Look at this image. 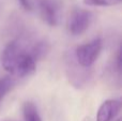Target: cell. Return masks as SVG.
<instances>
[{
  "label": "cell",
  "mask_w": 122,
  "mask_h": 121,
  "mask_svg": "<svg viewBox=\"0 0 122 121\" xmlns=\"http://www.w3.org/2000/svg\"><path fill=\"white\" fill-rule=\"evenodd\" d=\"M40 10L45 23L49 26L57 25L59 20V8L53 0H41Z\"/></svg>",
  "instance_id": "5b68a950"
},
{
  "label": "cell",
  "mask_w": 122,
  "mask_h": 121,
  "mask_svg": "<svg viewBox=\"0 0 122 121\" xmlns=\"http://www.w3.org/2000/svg\"><path fill=\"white\" fill-rule=\"evenodd\" d=\"M1 63L8 73L15 77H26L36 71V59L21 47L18 41L10 42L1 54Z\"/></svg>",
  "instance_id": "6da1fadb"
},
{
  "label": "cell",
  "mask_w": 122,
  "mask_h": 121,
  "mask_svg": "<svg viewBox=\"0 0 122 121\" xmlns=\"http://www.w3.org/2000/svg\"><path fill=\"white\" fill-rule=\"evenodd\" d=\"M102 47H103V42L100 38L94 39L86 44L79 45L75 51L78 63L84 68L91 66L99 58L102 51Z\"/></svg>",
  "instance_id": "7a4b0ae2"
},
{
  "label": "cell",
  "mask_w": 122,
  "mask_h": 121,
  "mask_svg": "<svg viewBox=\"0 0 122 121\" xmlns=\"http://www.w3.org/2000/svg\"><path fill=\"white\" fill-rule=\"evenodd\" d=\"M85 121H90V119H89V118H86V119H85Z\"/></svg>",
  "instance_id": "30bf717a"
},
{
  "label": "cell",
  "mask_w": 122,
  "mask_h": 121,
  "mask_svg": "<svg viewBox=\"0 0 122 121\" xmlns=\"http://www.w3.org/2000/svg\"><path fill=\"white\" fill-rule=\"evenodd\" d=\"M14 81L12 77H3L0 79V102L5 96V94L12 89Z\"/></svg>",
  "instance_id": "ba28073f"
},
{
  "label": "cell",
  "mask_w": 122,
  "mask_h": 121,
  "mask_svg": "<svg viewBox=\"0 0 122 121\" xmlns=\"http://www.w3.org/2000/svg\"><path fill=\"white\" fill-rule=\"evenodd\" d=\"M121 109V102L119 100H106L99 107L97 114V121H112Z\"/></svg>",
  "instance_id": "277c9868"
},
{
  "label": "cell",
  "mask_w": 122,
  "mask_h": 121,
  "mask_svg": "<svg viewBox=\"0 0 122 121\" xmlns=\"http://www.w3.org/2000/svg\"><path fill=\"white\" fill-rule=\"evenodd\" d=\"M19 2H20L21 6H23L25 10L27 11H30L32 9L31 6V2H30V0H19Z\"/></svg>",
  "instance_id": "9c48e42d"
},
{
  "label": "cell",
  "mask_w": 122,
  "mask_h": 121,
  "mask_svg": "<svg viewBox=\"0 0 122 121\" xmlns=\"http://www.w3.org/2000/svg\"><path fill=\"white\" fill-rule=\"evenodd\" d=\"M92 14L87 10L77 9L71 14L67 21V29L73 35H80L89 28Z\"/></svg>",
  "instance_id": "3957f363"
},
{
  "label": "cell",
  "mask_w": 122,
  "mask_h": 121,
  "mask_svg": "<svg viewBox=\"0 0 122 121\" xmlns=\"http://www.w3.org/2000/svg\"><path fill=\"white\" fill-rule=\"evenodd\" d=\"M23 114L25 121H42L38 108L32 102H26L24 104Z\"/></svg>",
  "instance_id": "8992f818"
},
{
  "label": "cell",
  "mask_w": 122,
  "mask_h": 121,
  "mask_svg": "<svg viewBox=\"0 0 122 121\" xmlns=\"http://www.w3.org/2000/svg\"><path fill=\"white\" fill-rule=\"evenodd\" d=\"M122 0H82L84 4L89 6H114L121 3Z\"/></svg>",
  "instance_id": "52a82bcc"
}]
</instances>
